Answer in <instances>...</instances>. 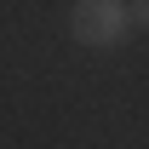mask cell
Returning a JSON list of instances; mask_svg holds the SVG:
<instances>
[{"mask_svg":"<svg viewBox=\"0 0 149 149\" xmlns=\"http://www.w3.org/2000/svg\"><path fill=\"white\" fill-rule=\"evenodd\" d=\"M69 35L80 40V46L109 52V46H120V40L132 35V6H120V0H80L69 12Z\"/></svg>","mask_w":149,"mask_h":149,"instance_id":"1","label":"cell"},{"mask_svg":"<svg viewBox=\"0 0 149 149\" xmlns=\"http://www.w3.org/2000/svg\"><path fill=\"white\" fill-rule=\"evenodd\" d=\"M132 29H149V0H132Z\"/></svg>","mask_w":149,"mask_h":149,"instance_id":"2","label":"cell"}]
</instances>
